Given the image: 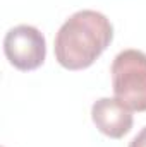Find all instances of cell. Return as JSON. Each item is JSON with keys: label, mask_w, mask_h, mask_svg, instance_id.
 Masks as SVG:
<instances>
[{"label": "cell", "mask_w": 146, "mask_h": 147, "mask_svg": "<svg viewBox=\"0 0 146 147\" xmlns=\"http://www.w3.org/2000/svg\"><path fill=\"white\" fill-rule=\"evenodd\" d=\"M113 26L98 10H77L60 26L55 36V60L67 70H84L110 46Z\"/></svg>", "instance_id": "cell-1"}, {"label": "cell", "mask_w": 146, "mask_h": 147, "mask_svg": "<svg viewBox=\"0 0 146 147\" xmlns=\"http://www.w3.org/2000/svg\"><path fill=\"white\" fill-rule=\"evenodd\" d=\"M110 74L113 96L131 111H146V53L134 48L120 51Z\"/></svg>", "instance_id": "cell-2"}, {"label": "cell", "mask_w": 146, "mask_h": 147, "mask_svg": "<svg viewBox=\"0 0 146 147\" xmlns=\"http://www.w3.org/2000/svg\"><path fill=\"white\" fill-rule=\"evenodd\" d=\"M3 53L14 69L31 72L41 67L46 58V41L38 28L19 24L7 31L3 38Z\"/></svg>", "instance_id": "cell-3"}, {"label": "cell", "mask_w": 146, "mask_h": 147, "mask_svg": "<svg viewBox=\"0 0 146 147\" xmlns=\"http://www.w3.org/2000/svg\"><path fill=\"white\" fill-rule=\"evenodd\" d=\"M91 120L110 139H122L132 128V111L117 98H100L91 106Z\"/></svg>", "instance_id": "cell-4"}, {"label": "cell", "mask_w": 146, "mask_h": 147, "mask_svg": "<svg viewBox=\"0 0 146 147\" xmlns=\"http://www.w3.org/2000/svg\"><path fill=\"white\" fill-rule=\"evenodd\" d=\"M129 147H146V127L131 140Z\"/></svg>", "instance_id": "cell-5"}]
</instances>
